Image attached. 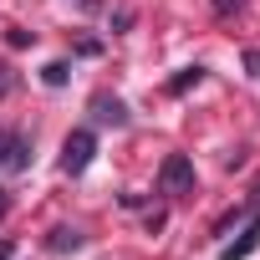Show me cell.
<instances>
[{
  "label": "cell",
  "instance_id": "cell-12",
  "mask_svg": "<svg viewBox=\"0 0 260 260\" xmlns=\"http://www.w3.org/2000/svg\"><path fill=\"white\" fill-rule=\"evenodd\" d=\"M6 41H11L16 51H26V46H36V31H26V26H16V31H6Z\"/></svg>",
  "mask_w": 260,
  "mask_h": 260
},
{
  "label": "cell",
  "instance_id": "cell-4",
  "mask_svg": "<svg viewBox=\"0 0 260 260\" xmlns=\"http://www.w3.org/2000/svg\"><path fill=\"white\" fill-rule=\"evenodd\" d=\"M0 169H6V174H26L31 169V133H26V127L0 133Z\"/></svg>",
  "mask_w": 260,
  "mask_h": 260
},
{
  "label": "cell",
  "instance_id": "cell-15",
  "mask_svg": "<svg viewBox=\"0 0 260 260\" xmlns=\"http://www.w3.org/2000/svg\"><path fill=\"white\" fill-rule=\"evenodd\" d=\"M240 61H245V77H260V51H255V46H250Z\"/></svg>",
  "mask_w": 260,
  "mask_h": 260
},
{
  "label": "cell",
  "instance_id": "cell-6",
  "mask_svg": "<svg viewBox=\"0 0 260 260\" xmlns=\"http://www.w3.org/2000/svg\"><path fill=\"white\" fill-rule=\"evenodd\" d=\"M82 245H87V235H82L77 224H56V230L46 235V250H51V255H77Z\"/></svg>",
  "mask_w": 260,
  "mask_h": 260
},
{
  "label": "cell",
  "instance_id": "cell-14",
  "mask_svg": "<svg viewBox=\"0 0 260 260\" xmlns=\"http://www.w3.org/2000/svg\"><path fill=\"white\" fill-rule=\"evenodd\" d=\"M77 56H102V41H92V36H82V41H77Z\"/></svg>",
  "mask_w": 260,
  "mask_h": 260
},
{
  "label": "cell",
  "instance_id": "cell-11",
  "mask_svg": "<svg viewBox=\"0 0 260 260\" xmlns=\"http://www.w3.org/2000/svg\"><path fill=\"white\" fill-rule=\"evenodd\" d=\"M16 87H21V77H16V67H11V61H0V102H6V97H11Z\"/></svg>",
  "mask_w": 260,
  "mask_h": 260
},
{
  "label": "cell",
  "instance_id": "cell-16",
  "mask_svg": "<svg viewBox=\"0 0 260 260\" xmlns=\"http://www.w3.org/2000/svg\"><path fill=\"white\" fill-rule=\"evenodd\" d=\"M164 224H169V214H164V209H153V214H148V235H158Z\"/></svg>",
  "mask_w": 260,
  "mask_h": 260
},
{
  "label": "cell",
  "instance_id": "cell-17",
  "mask_svg": "<svg viewBox=\"0 0 260 260\" xmlns=\"http://www.w3.org/2000/svg\"><path fill=\"white\" fill-rule=\"evenodd\" d=\"M6 214H11V189L0 184V219H6Z\"/></svg>",
  "mask_w": 260,
  "mask_h": 260
},
{
  "label": "cell",
  "instance_id": "cell-13",
  "mask_svg": "<svg viewBox=\"0 0 260 260\" xmlns=\"http://www.w3.org/2000/svg\"><path fill=\"white\" fill-rule=\"evenodd\" d=\"M209 6H214V16H240L245 0H209Z\"/></svg>",
  "mask_w": 260,
  "mask_h": 260
},
{
  "label": "cell",
  "instance_id": "cell-7",
  "mask_svg": "<svg viewBox=\"0 0 260 260\" xmlns=\"http://www.w3.org/2000/svg\"><path fill=\"white\" fill-rule=\"evenodd\" d=\"M204 77H209V67H199V61H194V67H179V72L169 77V97H184V92H194Z\"/></svg>",
  "mask_w": 260,
  "mask_h": 260
},
{
  "label": "cell",
  "instance_id": "cell-9",
  "mask_svg": "<svg viewBox=\"0 0 260 260\" xmlns=\"http://www.w3.org/2000/svg\"><path fill=\"white\" fill-rule=\"evenodd\" d=\"M41 82H46V87H67V82H72V61H46V67H41Z\"/></svg>",
  "mask_w": 260,
  "mask_h": 260
},
{
  "label": "cell",
  "instance_id": "cell-5",
  "mask_svg": "<svg viewBox=\"0 0 260 260\" xmlns=\"http://www.w3.org/2000/svg\"><path fill=\"white\" fill-rule=\"evenodd\" d=\"M260 250V209H250L245 219H240V235L219 250V260H245V255H255Z\"/></svg>",
  "mask_w": 260,
  "mask_h": 260
},
{
  "label": "cell",
  "instance_id": "cell-1",
  "mask_svg": "<svg viewBox=\"0 0 260 260\" xmlns=\"http://www.w3.org/2000/svg\"><path fill=\"white\" fill-rule=\"evenodd\" d=\"M97 158V127H72V133L61 138V174H87Z\"/></svg>",
  "mask_w": 260,
  "mask_h": 260
},
{
  "label": "cell",
  "instance_id": "cell-10",
  "mask_svg": "<svg viewBox=\"0 0 260 260\" xmlns=\"http://www.w3.org/2000/svg\"><path fill=\"white\" fill-rule=\"evenodd\" d=\"M133 21H138V11H133V6H117V11L107 16V31H112V36H122V31H133Z\"/></svg>",
  "mask_w": 260,
  "mask_h": 260
},
{
  "label": "cell",
  "instance_id": "cell-3",
  "mask_svg": "<svg viewBox=\"0 0 260 260\" xmlns=\"http://www.w3.org/2000/svg\"><path fill=\"white\" fill-rule=\"evenodd\" d=\"M194 189V158L189 153H169L158 164V194H189Z\"/></svg>",
  "mask_w": 260,
  "mask_h": 260
},
{
  "label": "cell",
  "instance_id": "cell-8",
  "mask_svg": "<svg viewBox=\"0 0 260 260\" xmlns=\"http://www.w3.org/2000/svg\"><path fill=\"white\" fill-rule=\"evenodd\" d=\"M245 214H250V204H235V209H224V214L214 219V230H209V235H214V240H224L230 230H240V219H245Z\"/></svg>",
  "mask_w": 260,
  "mask_h": 260
},
{
  "label": "cell",
  "instance_id": "cell-2",
  "mask_svg": "<svg viewBox=\"0 0 260 260\" xmlns=\"http://www.w3.org/2000/svg\"><path fill=\"white\" fill-rule=\"evenodd\" d=\"M87 112H92V127H112V133L133 122V112H127V102H122L117 92H92Z\"/></svg>",
  "mask_w": 260,
  "mask_h": 260
}]
</instances>
